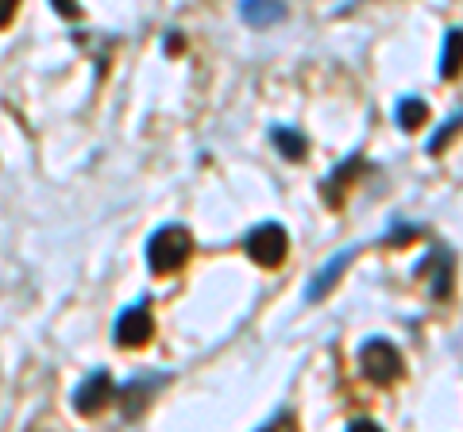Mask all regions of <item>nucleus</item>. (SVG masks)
<instances>
[{"mask_svg":"<svg viewBox=\"0 0 463 432\" xmlns=\"http://www.w3.org/2000/svg\"><path fill=\"white\" fill-rule=\"evenodd\" d=\"M194 255V236L182 224H166L147 239V270L151 275H174L185 267V258Z\"/></svg>","mask_w":463,"mask_h":432,"instance_id":"nucleus-1","label":"nucleus"},{"mask_svg":"<svg viewBox=\"0 0 463 432\" xmlns=\"http://www.w3.org/2000/svg\"><path fill=\"white\" fill-rule=\"evenodd\" d=\"M359 367H364V374L374 386H394L405 374V359L390 340L371 336V340L359 343Z\"/></svg>","mask_w":463,"mask_h":432,"instance_id":"nucleus-2","label":"nucleus"},{"mask_svg":"<svg viewBox=\"0 0 463 432\" xmlns=\"http://www.w3.org/2000/svg\"><path fill=\"white\" fill-rule=\"evenodd\" d=\"M243 248H248L251 263L274 270V267H282V263H286V255H289V236H286V228H282V224L263 221L259 228H251V232H248Z\"/></svg>","mask_w":463,"mask_h":432,"instance_id":"nucleus-3","label":"nucleus"},{"mask_svg":"<svg viewBox=\"0 0 463 432\" xmlns=\"http://www.w3.org/2000/svg\"><path fill=\"white\" fill-rule=\"evenodd\" d=\"M112 336H116L120 348H143V343L155 336V321H151L147 301H136V305H128L120 316H116Z\"/></svg>","mask_w":463,"mask_h":432,"instance_id":"nucleus-4","label":"nucleus"},{"mask_svg":"<svg viewBox=\"0 0 463 432\" xmlns=\"http://www.w3.org/2000/svg\"><path fill=\"white\" fill-rule=\"evenodd\" d=\"M413 275L429 278V297L432 301H444L448 294H452V255L440 251V248H432L421 263L413 267Z\"/></svg>","mask_w":463,"mask_h":432,"instance_id":"nucleus-5","label":"nucleus"},{"mask_svg":"<svg viewBox=\"0 0 463 432\" xmlns=\"http://www.w3.org/2000/svg\"><path fill=\"white\" fill-rule=\"evenodd\" d=\"M112 398H116V386H112V379H109V371H93L90 379H85L78 390H74V409H78L81 417H93V413L105 409Z\"/></svg>","mask_w":463,"mask_h":432,"instance_id":"nucleus-6","label":"nucleus"},{"mask_svg":"<svg viewBox=\"0 0 463 432\" xmlns=\"http://www.w3.org/2000/svg\"><path fill=\"white\" fill-rule=\"evenodd\" d=\"M355 255H359V243H352V248H344V251L332 255L328 263H325V267H321V270H317V275L309 278V286H306V301H321V297L332 290V286L340 282V275L347 270V263H352Z\"/></svg>","mask_w":463,"mask_h":432,"instance_id":"nucleus-7","label":"nucleus"},{"mask_svg":"<svg viewBox=\"0 0 463 432\" xmlns=\"http://www.w3.org/2000/svg\"><path fill=\"white\" fill-rule=\"evenodd\" d=\"M359 170H364V155H347L344 163L321 182V197L328 201V205H344V193L352 190V182L359 178Z\"/></svg>","mask_w":463,"mask_h":432,"instance_id":"nucleus-8","label":"nucleus"},{"mask_svg":"<svg viewBox=\"0 0 463 432\" xmlns=\"http://www.w3.org/2000/svg\"><path fill=\"white\" fill-rule=\"evenodd\" d=\"M240 16L251 27H270L286 16V0H240Z\"/></svg>","mask_w":463,"mask_h":432,"instance_id":"nucleus-9","label":"nucleus"},{"mask_svg":"<svg viewBox=\"0 0 463 432\" xmlns=\"http://www.w3.org/2000/svg\"><path fill=\"white\" fill-rule=\"evenodd\" d=\"M394 120H398L402 132H417V127L429 120V105L421 97H402L394 105Z\"/></svg>","mask_w":463,"mask_h":432,"instance_id":"nucleus-10","label":"nucleus"},{"mask_svg":"<svg viewBox=\"0 0 463 432\" xmlns=\"http://www.w3.org/2000/svg\"><path fill=\"white\" fill-rule=\"evenodd\" d=\"M463 70V27H448L444 54H440V78H456Z\"/></svg>","mask_w":463,"mask_h":432,"instance_id":"nucleus-11","label":"nucleus"},{"mask_svg":"<svg viewBox=\"0 0 463 432\" xmlns=\"http://www.w3.org/2000/svg\"><path fill=\"white\" fill-rule=\"evenodd\" d=\"M270 139H274V147H279V155H282V158H289V163H301V158L309 155L306 136L294 132V127H274Z\"/></svg>","mask_w":463,"mask_h":432,"instance_id":"nucleus-12","label":"nucleus"},{"mask_svg":"<svg viewBox=\"0 0 463 432\" xmlns=\"http://www.w3.org/2000/svg\"><path fill=\"white\" fill-rule=\"evenodd\" d=\"M158 379H132L124 386V417H136L143 406H147V394H151V386H155Z\"/></svg>","mask_w":463,"mask_h":432,"instance_id":"nucleus-13","label":"nucleus"},{"mask_svg":"<svg viewBox=\"0 0 463 432\" xmlns=\"http://www.w3.org/2000/svg\"><path fill=\"white\" fill-rule=\"evenodd\" d=\"M459 132H463V112H456L452 120H448V124H440V127H437V136L429 139V147H425V151H429V155H440V151H444L448 143H452V139H456Z\"/></svg>","mask_w":463,"mask_h":432,"instance_id":"nucleus-14","label":"nucleus"},{"mask_svg":"<svg viewBox=\"0 0 463 432\" xmlns=\"http://www.w3.org/2000/svg\"><path fill=\"white\" fill-rule=\"evenodd\" d=\"M58 16H66V20H74L78 16V0H51Z\"/></svg>","mask_w":463,"mask_h":432,"instance_id":"nucleus-15","label":"nucleus"},{"mask_svg":"<svg viewBox=\"0 0 463 432\" xmlns=\"http://www.w3.org/2000/svg\"><path fill=\"white\" fill-rule=\"evenodd\" d=\"M16 8H20V0H0V27H8V23H12Z\"/></svg>","mask_w":463,"mask_h":432,"instance_id":"nucleus-16","label":"nucleus"},{"mask_svg":"<svg viewBox=\"0 0 463 432\" xmlns=\"http://www.w3.org/2000/svg\"><path fill=\"white\" fill-rule=\"evenodd\" d=\"M347 428H352V432H374V428H379V425H374V421H352V425H347Z\"/></svg>","mask_w":463,"mask_h":432,"instance_id":"nucleus-17","label":"nucleus"}]
</instances>
